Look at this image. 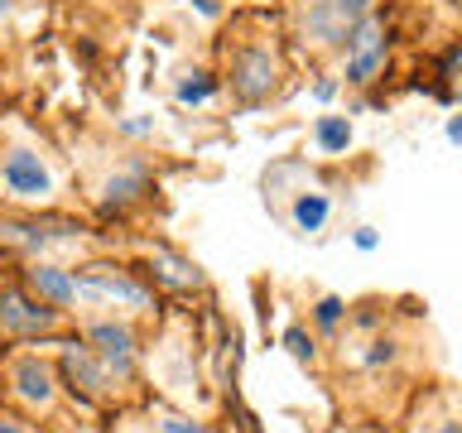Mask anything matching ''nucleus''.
<instances>
[{
	"label": "nucleus",
	"mask_w": 462,
	"mask_h": 433,
	"mask_svg": "<svg viewBox=\"0 0 462 433\" xmlns=\"http://www.w3.org/2000/svg\"><path fill=\"white\" fill-rule=\"evenodd\" d=\"M328 216H332V198L313 193V188H303V193H294V202H289V226H294L299 236H318V231L328 226Z\"/></svg>",
	"instance_id": "4468645a"
},
{
	"label": "nucleus",
	"mask_w": 462,
	"mask_h": 433,
	"mask_svg": "<svg viewBox=\"0 0 462 433\" xmlns=\"http://www.w3.org/2000/svg\"><path fill=\"white\" fill-rule=\"evenodd\" d=\"M82 236H87V226L63 222V216H53V222H39V216H0V241H10L14 251H24L29 260H49V251L78 245Z\"/></svg>",
	"instance_id": "39448f33"
},
{
	"label": "nucleus",
	"mask_w": 462,
	"mask_h": 433,
	"mask_svg": "<svg viewBox=\"0 0 462 433\" xmlns=\"http://www.w3.org/2000/svg\"><path fill=\"white\" fill-rule=\"evenodd\" d=\"M226 87L231 97L241 101V106H260V101L274 97V87H280V63H274L270 49H255V43H245L226 58Z\"/></svg>",
	"instance_id": "423d86ee"
},
{
	"label": "nucleus",
	"mask_w": 462,
	"mask_h": 433,
	"mask_svg": "<svg viewBox=\"0 0 462 433\" xmlns=\"http://www.w3.org/2000/svg\"><path fill=\"white\" fill-rule=\"evenodd\" d=\"M125 140H150L154 135V115H130V121H116Z\"/></svg>",
	"instance_id": "aec40b11"
},
{
	"label": "nucleus",
	"mask_w": 462,
	"mask_h": 433,
	"mask_svg": "<svg viewBox=\"0 0 462 433\" xmlns=\"http://www.w3.org/2000/svg\"><path fill=\"white\" fill-rule=\"evenodd\" d=\"M385 49H390V34H385V20L381 14H366L356 29H352V39H346V68H342V78L346 87H366L381 78V68H385Z\"/></svg>",
	"instance_id": "1a4fd4ad"
},
{
	"label": "nucleus",
	"mask_w": 462,
	"mask_h": 433,
	"mask_svg": "<svg viewBox=\"0 0 462 433\" xmlns=\"http://www.w3.org/2000/svg\"><path fill=\"white\" fill-rule=\"evenodd\" d=\"M58 346H63V356H58V385H68V395L78 404H97L116 390V375L106 371V361H101L82 337H68Z\"/></svg>",
	"instance_id": "f03ea898"
},
{
	"label": "nucleus",
	"mask_w": 462,
	"mask_h": 433,
	"mask_svg": "<svg viewBox=\"0 0 462 433\" xmlns=\"http://www.w3.org/2000/svg\"><path fill=\"white\" fill-rule=\"evenodd\" d=\"M10 385H14V395H20L24 404L49 410L53 395H58V371L49 366V361H39V356H20V361H10Z\"/></svg>",
	"instance_id": "f8f14e48"
},
{
	"label": "nucleus",
	"mask_w": 462,
	"mask_h": 433,
	"mask_svg": "<svg viewBox=\"0 0 462 433\" xmlns=\"http://www.w3.org/2000/svg\"><path fill=\"white\" fill-rule=\"evenodd\" d=\"M193 5L208 14V20H217V14H222V5H217V0H193Z\"/></svg>",
	"instance_id": "393cba45"
},
{
	"label": "nucleus",
	"mask_w": 462,
	"mask_h": 433,
	"mask_svg": "<svg viewBox=\"0 0 462 433\" xmlns=\"http://www.w3.org/2000/svg\"><path fill=\"white\" fill-rule=\"evenodd\" d=\"M443 135L453 140V144H462V115H453V121H448V130H443Z\"/></svg>",
	"instance_id": "b1692460"
},
{
	"label": "nucleus",
	"mask_w": 462,
	"mask_h": 433,
	"mask_svg": "<svg viewBox=\"0 0 462 433\" xmlns=\"http://www.w3.org/2000/svg\"><path fill=\"white\" fill-rule=\"evenodd\" d=\"M150 274H154L164 289H179V294H193V289H202V270H198L188 255L169 251V245H154V251H150Z\"/></svg>",
	"instance_id": "ddd939ff"
},
{
	"label": "nucleus",
	"mask_w": 462,
	"mask_h": 433,
	"mask_svg": "<svg viewBox=\"0 0 462 433\" xmlns=\"http://www.w3.org/2000/svg\"><path fill=\"white\" fill-rule=\"evenodd\" d=\"M159 433H212V428L198 424V419H183V414H164L159 419Z\"/></svg>",
	"instance_id": "412c9836"
},
{
	"label": "nucleus",
	"mask_w": 462,
	"mask_h": 433,
	"mask_svg": "<svg viewBox=\"0 0 462 433\" xmlns=\"http://www.w3.org/2000/svg\"><path fill=\"white\" fill-rule=\"evenodd\" d=\"M154 193V169H150V159H125L121 169H111L106 179H101L97 188V207L106 212V216H125L130 207H140L144 198Z\"/></svg>",
	"instance_id": "9d476101"
},
{
	"label": "nucleus",
	"mask_w": 462,
	"mask_h": 433,
	"mask_svg": "<svg viewBox=\"0 0 462 433\" xmlns=\"http://www.w3.org/2000/svg\"><path fill=\"white\" fill-rule=\"evenodd\" d=\"M78 294L87 303H116V309H130V313H144L154 309V289L135 280L130 270H116V265H82L78 270Z\"/></svg>",
	"instance_id": "7ed1b4c3"
},
{
	"label": "nucleus",
	"mask_w": 462,
	"mask_h": 433,
	"mask_svg": "<svg viewBox=\"0 0 462 433\" xmlns=\"http://www.w3.org/2000/svg\"><path fill=\"white\" fill-rule=\"evenodd\" d=\"M448 5H453V10H462V0H448Z\"/></svg>",
	"instance_id": "c85d7f7f"
},
{
	"label": "nucleus",
	"mask_w": 462,
	"mask_h": 433,
	"mask_svg": "<svg viewBox=\"0 0 462 433\" xmlns=\"http://www.w3.org/2000/svg\"><path fill=\"white\" fill-rule=\"evenodd\" d=\"M82 342L106 361V371L116 381H130V375L140 371V337L125 318H92V323L82 327Z\"/></svg>",
	"instance_id": "0eeeda50"
},
{
	"label": "nucleus",
	"mask_w": 462,
	"mask_h": 433,
	"mask_svg": "<svg viewBox=\"0 0 462 433\" xmlns=\"http://www.w3.org/2000/svg\"><path fill=\"white\" fill-rule=\"evenodd\" d=\"M352 245H356V251H375V245H381V231H375V226H356Z\"/></svg>",
	"instance_id": "4be33fe9"
},
{
	"label": "nucleus",
	"mask_w": 462,
	"mask_h": 433,
	"mask_svg": "<svg viewBox=\"0 0 462 433\" xmlns=\"http://www.w3.org/2000/svg\"><path fill=\"white\" fill-rule=\"evenodd\" d=\"M10 14H14V0H0V24H5Z\"/></svg>",
	"instance_id": "bb28decb"
},
{
	"label": "nucleus",
	"mask_w": 462,
	"mask_h": 433,
	"mask_svg": "<svg viewBox=\"0 0 462 433\" xmlns=\"http://www.w3.org/2000/svg\"><path fill=\"white\" fill-rule=\"evenodd\" d=\"M313 144L323 154H346V144H352V121H346V115H318Z\"/></svg>",
	"instance_id": "dca6fc26"
},
{
	"label": "nucleus",
	"mask_w": 462,
	"mask_h": 433,
	"mask_svg": "<svg viewBox=\"0 0 462 433\" xmlns=\"http://www.w3.org/2000/svg\"><path fill=\"white\" fill-rule=\"evenodd\" d=\"M280 346L299 361V366H313V361H318V337H313L309 327H299V323L280 332Z\"/></svg>",
	"instance_id": "f3484780"
},
{
	"label": "nucleus",
	"mask_w": 462,
	"mask_h": 433,
	"mask_svg": "<svg viewBox=\"0 0 462 433\" xmlns=\"http://www.w3.org/2000/svg\"><path fill=\"white\" fill-rule=\"evenodd\" d=\"M375 10V0H303V34L318 49H346L352 29Z\"/></svg>",
	"instance_id": "20e7f679"
},
{
	"label": "nucleus",
	"mask_w": 462,
	"mask_h": 433,
	"mask_svg": "<svg viewBox=\"0 0 462 433\" xmlns=\"http://www.w3.org/2000/svg\"><path fill=\"white\" fill-rule=\"evenodd\" d=\"M346 323V299H337V294H323L313 303V327L318 332H337Z\"/></svg>",
	"instance_id": "a211bd4d"
},
{
	"label": "nucleus",
	"mask_w": 462,
	"mask_h": 433,
	"mask_svg": "<svg viewBox=\"0 0 462 433\" xmlns=\"http://www.w3.org/2000/svg\"><path fill=\"white\" fill-rule=\"evenodd\" d=\"M0 433H29V428L20 424V419H5V414H0Z\"/></svg>",
	"instance_id": "a878e982"
},
{
	"label": "nucleus",
	"mask_w": 462,
	"mask_h": 433,
	"mask_svg": "<svg viewBox=\"0 0 462 433\" xmlns=\"http://www.w3.org/2000/svg\"><path fill=\"white\" fill-rule=\"evenodd\" d=\"M217 92H222V78L208 68H188V72H179V82H173V101H179V106H193V111L217 101Z\"/></svg>",
	"instance_id": "2eb2a0df"
},
{
	"label": "nucleus",
	"mask_w": 462,
	"mask_h": 433,
	"mask_svg": "<svg viewBox=\"0 0 462 433\" xmlns=\"http://www.w3.org/2000/svg\"><path fill=\"white\" fill-rule=\"evenodd\" d=\"M0 188H5L10 198H20V202H49L58 193V179H53L49 159H43L39 150L14 144V150L0 159Z\"/></svg>",
	"instance_id": "6e6552de"
},
{
	"label": "nucleus",
	"mask_w": 462,
	"mask_h": 433,
	"mask_svg": "<svg viewBox=\"0 0 462 433\" xmlns=\"http://www.w3.org/2000/svg\"><path fill=\"white\" fill-rule=\"evenodd\" d=\"M58 323H63V309L43 303L34 289H20V284H0V327L10 337H24V342H63L58 337Z\"/></svg>",
	"instance_id": "f257e3e1"
},
{
	"label": "nucleus",
	"mask_w": 462,
	"mask_h": 433,
	"mask_svg": "<svg viewBox=\"0 0 462 433\" xmlns=\"http://www.w3.org/2000/svg\"><path fill=\"white\" fill-rule=\"evenodd\" d=\"M24 284L34 289L43 303H53V309H72V303L82 299V294H78V270L58 265V260H29Z\"/></svg>",
	"instance_id": "9b49d317"
},
{
	"label": "nucleus",
	"mask_w": 462,
	"mask_h": 433,
	"mask_svg": "<svg viewBox=\"0 0 462 433\" xmlns=\"http://www.w3.org/2000/svg\"><path fill=\"white\" fill-rule=\"evenodd\" d=\"M390 361H400V342L395 337H371L366 352H361V366H371V371L390 366Z\"/></svg>",
	"instance_id": "6ab92c4d"
},
{
	"label": "nucleus",
	"mask_w": 462,
	"mask_h": 433,
	"mask_svg": "<svg viewBox=\"0 0 462 433\" xmlns=\"http://www.w3.org/2000/svg\"><path fill=\"white\" fill-rule=\"evenodd\" d=\"M439 433H462V424H457V419H448V424H439Z\"/></svg>",
	"instance_id": "cd10ccee"
},
{
	"label": "nucleus",
	"mask_w": 462,
	"mask_h": 433,
	"mask_svg": "<svg viewBox=\"0 0 462 433\" xmlns=\"http://www.w3.org/2000/svg\"><path fill=\"white\" fill-rule=\"evenodd\" d=\"M337 87H342L337 78H323V82L313 87V97H318V101H332V97H337Z\"/></svg>",
	"instance_id": "5701e85b"
}]
</instances>
